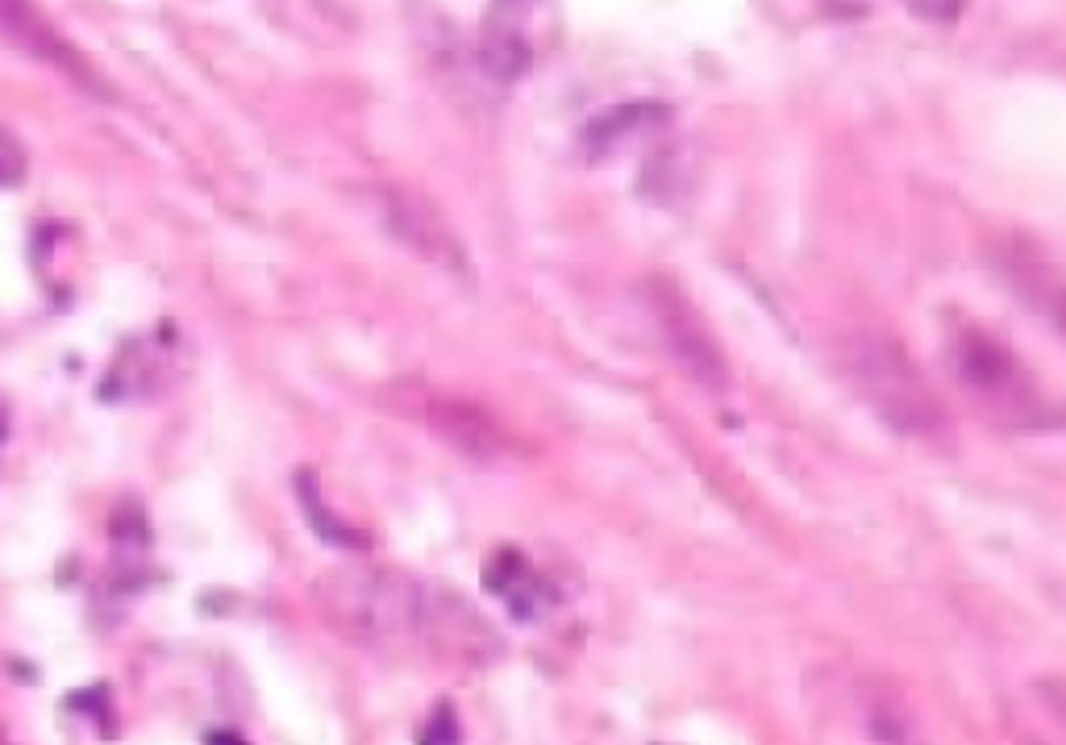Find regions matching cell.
Here are the masks:
<instances>
[{
	"label": "cell",
	"instance_id": "cell-1",
	"mask_svg": "<svg viewBox=\"0 0 1066 745\" xmlns=\"http://www.w3.org/2000/svg\"><path fill=\"white\" fill-rule=\"evenodd\" d=\"M846 375L871 413L904 438L933 442L946 433V408L933 383L908 358V350L887 333H854L846 342Z\"/></svg>",
	"mask_w": 1066,
	"mask_h": 745
},
{
	"label": "cell",
	"instance_id": "cell-2",
	"mask_svg": "<svg viewBox=\"0 0 1066 745\" xmlns=\"http://www.w3.org/2000/svg\"><path fill=\"white\" fill-rule=\"evenodd\" d=\"M950 371L954 379L975 396L987 413L1008 421V425H1046L1050 404L1037 392L1033 375L1021 367V358L1012 354L996 333L979 325H962L950 338Z\"/></svg>",
	"mask_w": 1066,
	"mask_h": 745
},
{
	"label": "cell",
	"instance_id": "cell-3",
	"mask_svg": "<svg viewBox=\"0 0 1066 745\" xmlns=\"http://www.w3.org/2000/svg\"><path fill=\"white\" fill-rule=\"evenodd\" d=\"M321 612L350 637H396L429 612L421 587L392 571L342 567L317 583Z\"/></svg>",
	"mask_w": 1066,
	"mask_h": 745
},
{
	"label": "cell",
	"instance_id": "cell-4",
	"mask_svg": "<svg viewBox=\"0 0 1066 745\" xmlns=\"http://www.w3.org/2000/svg\"><path fill=\"white\" fill-rule=\"evenodd\" d=\"M638 300L654 333L663 338L667 354L688 371V379H696L708 392H725L729 388L725 350L717 342V333L708 329V321L700 317V308L688 300V292L667 275H646L638 284Z\"/></svg>",
	"mask_w": 1066,
	"mask_h": 745
},
{
	"label": "cell",
	"instance_id": "cell-5",
	"mask_svg": "<svg viewBox=\"0 0 1066 745\" xmlns=\"http://www.w3.org/2000/svg\"><path fill=\"white\" fill-rule=\"evenodd\" d=\"M0 42L21 50L25 59L59 71L63 80L80 84L92 96H109L105 80L92 71V63L55 30V21H50L34 0H0Z\"/></svg>",
	"mask_w": 1066,
	"mask_h": 745
},
{
	"label": "cell",
	"instance_id": "cell-6",
	"mask_svg": "<svg viewBox=\"0 0 1066 745\" xmlns=\"http://www.w3.org/2000/svg\"><path fill=\"white\" fill-rule=\"evenodd\" d=\"M1000 284L1017 296L1037 321L1066 333V275L1046 259L1037 246L1012 238L996 250Z\"/></svg>",
	"mask_w": 1066,
	"mask_h": 745
},
{
	"label": "cell",
	"instance_id": "cell-7",
	"mask_svg": "<svg viewBox=\"0 0 1066 745\" xmlns=\"http://www.w3.org/2000/svg\"><path fill=\"white\" fill-rule=\"evenodd\" d=\"M388 225L400 246H409L417 259H425L429 267H438L446 275H471V263L463 254V242L454 238V229L442 221V213L429 200L413 196V192H392L388 196Z\"/></svg>",
	"mask_w": 1066,
	"mask_h": 745
},
{
	"label": "cell",
	"instance_id": "cell-8",
	"mask_svg": "<svg viewBox=\"0 0 1066 745\" xmlns=\"http://www.w3.org/2000/svg\"><path fill=\"white\" fill-rule=\"evenodd\" d=\"M425 425L454 450H463L471 458H496L509 450V433L496 425L488 408L454 400V396H429L425 400Z\"/></svg>",
	"mask_w": 1066,
	"mask_h": 745
},
{
	"label": "cell",
	"instance_id": "cell-9",
	"mask_svg": "<svg viewBox=\"0 0 1066 745\" xmlns=\"http://www.w3.org/2000/svg\"><path fill=\"white\" fill-rule=\"evenodd\" d=\"M529 63H533V50H529V42H525V34L517 30V25L504 21V17L488 21L484 38H479V67H484L488 80L517 84V80H525Z\"/></svg>",
	"mask_w": 1066,
	"mask_h": 745
},
{
	"label": "cell",
	"instance_id": "cell-10",
	"mask_svg": "<svg viewBox=\"0 0 1066 745\" xmlns=\"http://www.w3.org/2000/svg\"><path fill=\"white\" fill-rule=\"evenodd\" d=\"M296 496H300V508H304V517H309V525L325 537V542H334V546H363V537L354 533V529H346L334 517V508H325L313 471H296Z\"/></svg>",
	"mask_w": 1066,
	"mask_h": 745
},
{
	"label": "cell",
	"instance_id": "cell-11",
	"mask_svg": "<svg viewBox=\"0 0 1066 745\" xmlns=\"http://www.w3.org/2000/svg\"><path fill=\"white\" fill-rule=\"evenodd\" d=\"M646 109L650 105H625V109H617V113H604V117H596L592 121V130H588V146L600 154V150H613L633 125H642L646 121Z\"/></svg>",
	"mask_w": 1066,
	"mask_h": 745
},
{
	"label": "cell",
	"instance_id": "cell-12",
	"mask_svg": "<svg viewBox=\"0 0 1066 745\" xmlns=\"http://www.w3.org/2000/svg\"><path fill=\"white\" fill-rule=\"evenodd\" d=\"M25 171H30V159H25V146L17 142L13 130L0 125V188H17Z\"/></svg>",
	"mask_w": 1066,
	"mask_h": 745
},
{
	"label": "cell",
	"instance_id": "cell-13",
	"mask_svg": "<svg viewBox=\"0 0 1066 745\" xmlns=\"http://www.w3.org/2000/svg\"><path fill=\"white\" fill-rule=\"evenodd\" d=\"M871 725H875V737H879V745H908V741H912L908 716H904L900 708L875 704V708H871Z\"/></svg>",
	"mask_w": 1066,
	"mask_h": 745
},
{
	"label": "cell",
	"instance_id": "cell-14",
	"mask_svg": "<svg viewBox=\"0 0 1066 745\" xmlns=\"http://www.w3.org/2000/svg\"><path fill=\"white\" fill-rule=\"evenodd\" d=\"M908 9L925 21H954L962 9H967V0H908Z\"/></svg>",
	"mask_w": 1066,
	"mask_h": 745
},
{
	"label": "cell",
	"instance_id": "cell-15",
	"mask_svg": "<svg viewBox=\"0 0 1066 745\" xmlns=\"http://www.w3.org/2000/svg\"><path fill=\"white\" fill-rule=\"evenodd\" d=\"M421 745H459V725H454V712L450 708H438L434 712V721H429Z\"/></svg>",
	"mask_w": 1066,
	"mask_h": 745
},
{
	"label": "cell",
	"instance_id": "cell-16",
	"mask_svg": "<svg viewBox=\"0 0 1066 745\" xmlns=\"http://www.w3.org/2000/svg\"><path fill=\"white\" fill-rule=\"evenodd\" d=\"M875 0H825V9L833 17H862V13H871Z\"/></svg>",
	"mask_w": 1066,
	"mask_h": 745
},
{
	"label": "cell",
	"instance_id": "cell-17",
	"mask_svg": "<svg viewBox=\"0 0 1066 745\" xmlns=\"http://www.w3.org/2000/svg\"><path fill=\"white\" fill-rule=\"evenodd\" d=\"M9 442V400L0 396V446Z\"/></svg>",
	"mask_w": 1066,
	"mask_h": 745
},
{
	"label": "cell",
	"instance_id": "cell-18",
	"mask_svg": "<svg viewBox=\"0 0 1066 745\" xmlns=\"http://www.w3.org/2000/svg\"><path fill=\"white\" fill-rule=\"evenodd\" d=\"M1046 696L1054 700V708L1062 712V721H1066V691H1062V687H1046Z\"/></svg>",
	"mask_w": 1066,
	"mask_h": 745
},
{
	"label": "cell",
	"instance_id": "cell-19",
	"mask_svg": "<svg viewBox=\"0 0 1066 745\" xmlns=\"http://www.w3.org/2000/svg\"><path fill=\"white\" fill-rule=\"evenodd\" d=\"M0 745H5V729H0Z\"/></svg>",
	"mask_w": 1066,
	"mask_h": 745
}]
</instances>
